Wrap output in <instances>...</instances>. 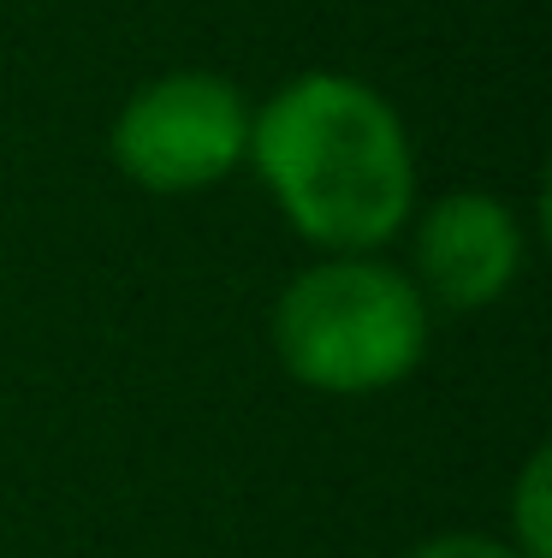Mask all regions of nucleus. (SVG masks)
I'll return each mask as SVG.
<instances>
[{"label":"nucleus","instance_id":"1","mask_svg":"<svg viewBox=\"0 0 552 558\" xmlns=\"http://www.w3.org/2000/svg\"><path fill=\"white\" fill-rule=\"evenodd\" d=\"M249 167L304 244L375 256L410 226L416 149L398 108L351 72H297L249 113Z\"/></svg>","mask_w":552,"mask_h":558},{"label":"nucleus","instance_id":"2","mask_svg":"<svg viewBox=\"0 0 552 558\" xmlns=\"http://www.w3.org/2000/svg\"><path fill=\"white\" fill-rule=\"evenodd\" d=\"M273 356L327 398H368L410 380L428 356V298L380 256H327L273 298Z\"/></svg>","mask_w":552,"mask_h":558},{"label":"nucleus","instance_id":"3","mask_svg":"<svg viewBox=\"0 0 552 558\" xmlns=\"http://www.w3.org/2000/svg\"><path fill=\"white\" fill-rule=\"evenodd\" d=\"M108 155L137 191L196 196L244 167L249 101L220 72H161L113 113Z\"/></svg>","mask_w":552,"mask_h":558},{"label":"nucleus","instance_id":"4","mask_svg":"<svg viewBox=\"0 0 552 558\" xmlns=\"http://www.w3.org/2000/svg\"><path fill=\"white\" fill-rule=\"evenodd\" d=\"M416 291L440 310H488L523 274L529 238L505 196L493 191H445L422 208L410 232Z\"/></svg>","mask_w":552,"mask_h":558},{"label":"nucleus","instance_id":"5","mask_svg":"<svg viewBox=\"0 0 552 558\" xmlns=\"http://www.w3.org/2000/svg\"><path fill=\"white\" fill-rule=\"evenodd\" d=\"M511 547L517 558H552V446H535L511 487Z\"/></svg>","mask_w":552,"mask_h":558},{"label":"nucleus","instance_id":"6","mask_svg":"<svg viewBox=\"0 0 552 558\" xmlns=\"http://www.w3.org/2000/svg\"><path fill=\"white\" fill-rule=\"evenodd\" d=\"M410 558H517L505 535H481V529H445V535L422 541Z\"/></svg>","mask_w":552,"mask_h":558}]
</instances>
